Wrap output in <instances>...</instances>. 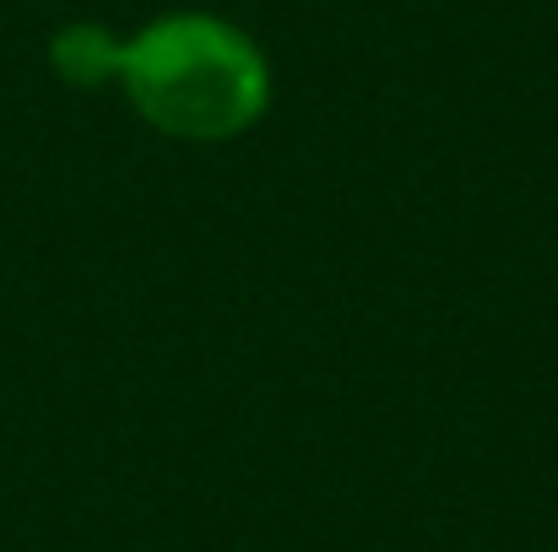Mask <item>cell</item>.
I'll list each match as a JSON object with an SVG mask.
<instances>
[{"label":"cell","mask_w":558,"mask_h":552,"mask_svg":"<svg viewBox=\"0 0 558 552\" xmlns=\"http://www.w3.org/2000/svg\"><path fill=\"white\" fill-rule=\"evenodd\" d=\"M114 71L136 103L180 136H228L260 109L255 54L217 22H169L120 49Z\"/></svg>","instance_id":"6da1fadb"},{"label":"cell","mask_w":558,"mask_h":552,"mask_svg":"<svg viewBox=\"0 0 558 552\" xmlns=\"http://www.w3.org/2000/svg\"><path fill=\"white\" fill-rule=\"evenodd\" d=\"M54 60H60V71H65L71 82H98L104 71H114L120 49H109L98 33L76 27V33H65V38L54 44Z\"/></svg>","instance_id":"7a4b0ae2"}]
</instances>
